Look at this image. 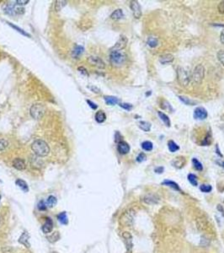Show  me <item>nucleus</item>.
I'll return each instance as SVG.
<instances>
[{"instance_id":"nucleus-1","label":"nucleus","mask_w":224,"mask_h":253,"mask_svg":"<svg viewBox=\"0 0 224 253\" xmlns=\"http://www.w3.org/2000/svg\"><path fill=\"white\" fill-rule=\"evenodd\" d=\"M31 149L38 157H46L50 153V147L47 143L41 139H37L33 142L31 144Z\"/></svg>"},{"instance_id":"nucleus-2","label":"nucleus","mask_w":224,"mask_h":253,"mask_svg":"<svg viewBox=\"0 0 224 253\" xmlns=\"http://www.w3.org/2000/svg\"><path fill=\"white\" fill-rule=\"evenodd\" d=\"M126 55L123 51H111L110 54V61L113 66L121 67L125 63Z\"/></svg>"},{"instance_id":"nucleus-3","label":"nucleus","mask_w":224,"mask_h":253,"mask_svg":"<svg viewBox=\"0 0 224 253\" xmlns=\"http://www.w3.org/2000/svg\"><path fill=\"white\" fill-rule=\"evenodd\" d=\"M190 74L188 71L182 67H179L177 69V79L181 86L187 87L190 82Z\"/></svg>"},{"instance_id":"nucleus-4","label":"nucleus","mask_w":224,"mask_h":253,"mask_svg":"<svg viewBox=\"0 0 224 253\" xmlns=\"http://www.w3.org/2000/svg\"><path fill=\"white\" fill-rule=\"evenodd\" d=\"M45 111H46V107L44 105L41 103H35L31 105L30 109V114L31 117H33L34 119H40L43 117Z\"/></svg>"},{"instance_id":"nucleus-5","label":"nucleus","mask_w":224,"mask_h":253,"mask_svg":"<svg viewBox=\"0 0 224 253\" xmlns=\"http://www.w3.org/2000/svg\"><path fill=\"white\" fill-rule=\"evenodd\" d=\"M204 76H205V68H204V67L201 64L197 65L196 67H195L193 73H192V76H191L193 82L196 84H200L203 81Z\"/></svg>"},{"instance_id":"nucleus-6","label":"nucleus","mask_w":224,"mask_h":253,"mask_svg":"<svg viewBox=\"0 0 224 253\" xmlns=\"http://www.w3.org/2000/svg\"><path fill=\"white\" fill-rule=\"evenodd\" d=\"M133 215L134 214H133V211L126 212L121 217L120 222L124 226H131L133 222Z\"/></svg>"},{"instance_id":"nucleus-7","label":"nucleus","mask_w":224,"mask_h":253,"mask_svg":"<svg viewBox=\"0 0 224 253\" xmlns=\"http://www.w3.org/2000/svg\"><path fill=\"white\" fill-rule=\"evenodd\" d=\"M88 63L91 64L92 66H95V67L103 69L105 67V64L104 63V61L102 60L100 57H96V56H90L88 57Z\"/></svg>"},{"instance_id":"nucleus-8","label":"nucleus","mask_w":224,"mask_h":253,"mask_svg":"<svg viewBox=\"0 0 224 253\" xmlns=\"http://www.w3.org/2000/svg\"><path fill=\"white\" fill-rule=\"evenodd\" d=\"M127 42H128L127 38L125 36H121L119 40H117L116 43L115 44V46L110 49V52L111 51H122L126 47Z\"/></svg>"},{"instance_id":"nucleus-9","label":"nucleus","mask_w":224,"mask_h":253,"mask_svg":"<svg viewBox=\"0 0 224 253\" xmlns=\"http://www.w3.org/2000/svg\"><path fill=\"white\" fill-rule=\"evenodd\" d=\"M130 8L133 11L134 17L136 19H140L142 16V10H141L139 3L137 1H131L130 2Z\"/></svg>"},{"instance_id":"nucleus-10","label":"nucleus","mask_w":224,"mask_h":253,"mask_svg":"<svg viewBox=\"0 0 224 253\" xmlns=\"http://www.w3.org/2000/svg\"><path fill=\"white\" fill-rule=\"evenodd\" d=\"M207 111L202 106H199L195 109L193 117L196 120H204L207 117Z\"/></svg>"},{"instance_id":"nucleus-11","label":"nucleus","mask_w":224,"mask_h":253,"mask_svg":"<svg viewBox=\"0 0 224 253\" xmlns=\"http://www.w3.org/2000/svg\"><path fill=\"white\" fill-rule=\"evenodd\" d=\"M117 150L121 155H126L130 152V145L125 141H121L117 145Z\"/></svg>"},{"instance_id":"nucleus-12","label":"nucleus","mask_w":224,"mask_h":253,"mask_svg":"<svg viewBox=\"0 0 224 253\" xmlns=\"http://www.w3.org/2000/svg\"><path fill=\"white\" fill-rule=\"evenodd\" d=\"M12 165H13V166H14V168L16 169V170H18V171H24V169L26 168V165H25L24 160L20 158L14 159V160H13Z\"/></svg>"},{"instance_id":"nucleus-13","label":"nucleus","mask_w":224,"mask_h":253,"mask_svg":"<svg viewBox=\"0 0 224 253\" xmlns=\"http://www.w3.org/2000/svg\"><path fill=\"white\" fill-rule=\"evenodd\" d=\"M30 235L28 234V232L24 231V233H22V235L21 236V237L19 238V242L22 244L23 246L27 247V248H30L31 247V244H30Z\"/></svg>"},{"instance_id":"nucleus-14","label":"nucleus","mask_w":224,"mask_h":253,"mask_svg":"<svg viewBox=\"0 0 224 253\" xmlns=\"http://www.w3.org/2000/svg\"><path fill=\"white\" fill-rule=\"evenodd\" d=\"M174 57L172 54L166 53L161 55L159 57V62L160 63L163 64V65H166V64H170L171 63H173Z\"/></svg>"},{"instance_id":"nucleus-15","label":"nucleus","mask_w":224,"mask_h":253,"mask_svg":"<svg viewBox=\"0 0 224 253\" xmlns=\"http://www.w3.org/2000/svg\"><path fill=\"white\" fill-rule=\"evenodd\" d=\"M52 229H53V222L50 218H47L46 222L42 225V231L45 234H49L52 231Z\"/></svg>"},{"instance_id":"nucleus-16","label":"nucleus","mask_w":224,"mask_h":253,"mask_svg":"<svg viewBox=\"0 0 224 253\" xmlns=\"http://www.w3.org/2000/svg\"><path fill=\"white\" fill-rule=\"evenodd\" d=\"M84 51V48L82 47V46L76 45L74 47V48L72 51V57L77 59V58H78V57H80L82 54H83Z\"/></svg>"},{"instance_id":"nucleus-17","label":"nucleus","mask_w":224,"mask_h":253,"mask_svg":"<svg viewBox=\"0 0 224 253\" xmlns=\"http://www.w3.org/2000/svg\"><path fill=\"white\" fill-rule=\"evenodd\" d=\"M162 184L164 186H170V187H171V188L174 189V190H176V191H178V192H180L182 193V190H181V188L180 187V186L177 184L176 182H173V181H170V180H166V181H163V182H162Z\"/></svg>"},{"instance_id":"nucleus-18","label":"nucleus","mask_w":224,"mask_h":253,"mask_svg":"<svg viewBox=\"0 0 224 253\" xmlns=\"http://www.w3.org/2000/svg\"><path fill=\"white\" fill-rule=\"evenodd\" d=\"M185 159L184 157H177L174 159L172 161V165L175 167V168L180 169L182 168L185 165Z\"/></svg>"},{"instance_id":"nucleus-19","label":"nucleus","mask_w":224,"mask_h":253,"mask_svg":"<svg viewBox=\"0 0 224 253\" xmlns=\"http://www.w3.org/2000/svg\"><path fill=\"white\" fill-rule=\"evenodd\" d=\"M15 184L20 187V188L24 192H29V186H28L27 183L24 182V180H21V179H17L16 182H15Z\"/></svg>"},{"instance_id":"nucleus-20","label":"nucleus","mask_w":224,"mask_h":253,"mask_svg":"<svg viewBox=\"0 0 224 253\" xmlns=\"http://www.w3.org/2000/svg\"><path fill=\"white\" fill-rule=\"evenodd\" d=\"M123 16H124L123 11L121 10V9H118V10H115V11L111 13L110 18L114 20H121V19H122Z\"/></svg>"},{"instance_id":"nucleus-21","label":"nucleus","mask_w":224,"mask_h":253,"mask_svg":"<svg viewBox=\"0 0 224 253\" xmlns=\"http://www.w3.org/2000/svg\"><path fill=\"white\" fill-rule=\"evenodd\" d=\"M95 120L99 123H102L106 120V115L103 111H99L96 112V114L95 116Z\"/></svg>"},{"instance_id":"nucleus-22","label":"nucleus","mask_w":224,"mask_h":253,"mask_svg":"<svg viewBox=\"0 0 224 253\" xmlns=\"http://www.w3.org/2000/svg\"><path fill=\"white\" fill-rule=\"evenodd\" d=\"M104 99H105L106 104L109 105H115L119 103V99L115 96H105Z\"/></svg>"},{"instance_id":"nucleus-23","label":"nucleus","mask_w":224,"mask_h":253,"mask_svg":"<svg viewBox=\"0 0 224 253\" xmlns=\"http://www.w3.org/2000/svg\"><path fill=\"white\" fill-rule=\"evenodd\" d=\"M4 12L8 14H15V9L16 7L14 6V4H11V3H9V4H5L4 6Z\"/></svg>"},{"instance_id":"nucleus-24","label":"nucleus","mask_w":224,"mask_h":253,"mask_svg":"<svg viewBox=\"0 0 224 253\" xmlns=\"http://www.w3.org/2000/svg\"><path fill=\"white\" fill-rule=\"evenodd\" d=\"M123 238L125 239V241L126 242V246L128 248H132V246H133V237H132V235L130 234L129 232H124L123 233Z\"/></svg>"},{"instance_id":"nucleus-25","label":"nucleus","mask_w":224,"mask_h":253,"mask_svg":"<svg viewBox=\"0 0 224 253\" xmlns=\"http://www.w3.org/2000/svg\"><path fill=\"white\" fill-rule=\"evenodd\" d=\"M158 115H159V118L161 119V121H163V123L166 125L167 127H170V118H169V117H168L165 113H163V112L159 111H158Z\"/></svg>"},{"instance_id":"nucleus-26","label":"nucleus","mask_w":224,"mask_h":253,"mask_svg":"<svg viewBox=\"0 0 224 253\" xmlns=\"http://www.w3.org/2000/svg\"><path fill=\"white\" fill-rule=\"evenodd\" d=\"M67 3H68V2L67 1H63V0H57V1H55V10L57 12L60 11V10H62L67 5Z\"/></svg>"},{"instance_id":"nucleus-27","label":"nucleus","mask_w":224,"mask_h":253,"mask_svg":"<svg viewBox=\"0 0 224 253\" xmlns=\"http://www.w3.org/2000/svg\"><path fill=\"white\" fill-rule=\"evenodd\" d=\"M46 203H47V208H53V207H55V206L57 205V203H58V199H57V197H54V196H49Z\"/></svg>"},{"instance_id":"nucleus-28","label":"nucleus","mask_w":224,"mask_h":253,"mask_svg":"<svg viewBox=\"0 0 224 253\" xmlns=\"http://www.w3.org/2000/svg\"><path fill=\"white\" fill-rule=\"evenodd\" d=\"M138 127L144 132H149L151 129V123L146 121H140L138 122Z\"/></svg>"},{"instance_id":"nucleus-29","label":"nucleus","mask_w":224,"mask_h":253,"mask_svg":"<svg viewBox=\"0 0 224 253\" xmlns=\"http://www.w3.org/2000/svg\"><path fill=\"white\" fill-rule=\"evenodd\" d=\"M147 43L148 45V47H150L151 48H155L159 46V40L157 39L156 37H149L147 40Z\"/></svg>"},{"instance_id":"nucleus-30","label":"nucleus","mask_w":224,"mask_h":253,"mask_svg":"<svg viewBox=\"0 0 224 253\" xmlns=\"http://www.w3.org/2000/svg\"><path fill=\"white\" fill-rule=\"evenodd\" d=\"M143 201L146 202V203H147V204H154V203H157V202H158L157 197L153 195L145 196L144 198H143Z\"/></svg>"},{"instance_id":"nucleus-31","label":"nucleus","mask_w":224,"mask_h":253,"mask_svg":"<svg viewBox=\"0 0 224 253\" xmlns=\"http://www.w3.org/2000/svg\"><path fill=\"white\" fill-rule=\"evenodd\" d=\"M179 99L183 102L184 104L187 105H194L196 104V101H192V100H190V98L186 97V96H184V95H180V96H179Z\"/></svg>"},{"instance_id":"nucleus-32","label":"nucleus","mask_w":224,"mask_h":253,"mask_svg":"<svg viewBox=\"0 0 224 253\" xmlns=\"http://www.w3.org/2000/svg\"><path fill=\"white\" fill-rule=\"evenodd\" d=\"M58 221L61 223V224H68V218L66 212L61 213L58 215Z\"/></svg>"},{"instance_id":"nucleus-33","label":"nucleus","mask_w":224,"mask_h":253,"mask_svg":"<svg viewBox=\"0 0 224 253\" xmlns=\"http://www.w3.org/2000/svg\"><path fill=\"white\" fill-rule=\"evenodd\" d=\"M168 148H169V150H170V152H172V153H174V152H176L177 150L180 149L179 145L177 144H175L173 140L169 141V143H168Z\"/></svg>"},{"instance_id":"nucleus-34","label":"nucleus","mask_w":224,"mask_h":253,"mask_svg":"<svg viewBox=\"0 0 224 253\" xmlns=\"http://www.w3.org/2000/svg\"><path fill=\"white\" fill-rule=\"evenodd\" d=\"M142 148L145 151H152L153 148V144L152 142L145 141L142 144Z\"/></svg>"},{"instance_id":"nucleus-35","label":"nucleus","mask_w":224,"mask_h":253,"mask_svg":"<svg viewBox=\"0 0 224 253\" xmlns=\"http://www.w3.org/2000/svg\"><path fill=\"white\" fill-rule=\"evenodd\" d=\"M192 164H193L194 168L196 169V170H197V171H201L203 170V165H202V164H201L197 159L194 158L193 159H192Z\"/></svg>"},{"instance_id":"nucleus-36","label":"nucleus","mask_w":224,"mask_h":253,"mask_svg":"<svg viewBox=\"0 0 224 253\" xmlns=\"http://www.w3.org/2000/svg\"><path fill=\"white\" fill-rule=\"evenodd\" d=\"M188 181L190 184L194 186H196L198 185V181H197L196 175L195 174H189L188 175Z\"/></svg>"},{"instance_id":"nucleus-37","label":"nucleus","mask_w":224,"mask_h":253,"mask_svg":"<svg viewBox=\"0 0 224 253\" xmlns=\"http://www.w3.org/2000/svg\"><path fill=\"white\" fill-rule=\"evenodd\" d=\"M7 24L9 25V26H11L12 28H14V30H16L18 31V32H20V33H21L23 36H28V37H31V35L30 34H28L27 32H25L24 30H23L21 28H19L18 26H16V25H13V24L9 23V22H7Z\"/></svg>"},{"instance_id":"nucleus-38","label":"nucleus","mask_w":224,"mask_h":253,"mask_svg":"<svg viewBox=\"0 0 224 253\" xmlns=\"http://www.w3.org/2000/svg\"><path fill=\"white\" fill-rule=\"evenodd\" d=\"M161 107L163 108V110H165V111H174L173 107H172V105H171V104H170L169 101H165V100H163V105H161Z\"/></svg>"},{"instance_id":"nucleus-39","label":"nucleus","mask_w":224,"mask_h":253,"mask_svg":"<svg viewBox=\"0 0 224 253\" xmlns=\"http://www.w3.org/2000/svg\"><path fill=\"white\" fill-rule=\"evenodd\" d=\"M9 146V142L4 138H0V152L3 151L4 149H6Z\"/></svg>"},{"instance_id":"nucleus-40","label":"nucleus","mask_w":224,"mask_h":253,"mask_svg":"<svg viewBox=\"0 0 224 253\" xmlns=\"http://www.w3.org/2000/svg\"><path fill=\"white\" fill-rule=\"evenodd\" d=\"M200 190L202 192L208 193V192H210L212 190V187H211V186L208 185V184H203V185H201L200 186Z\"/></svg>"},{"instance_id":"nucleus-41","label":"nucleus","mask_w":224,"mask_h":253,"mask_svg":"<svg viewBox=\"0 0 224 253\" xmlns=\"http://www.w3.org/2000/svg\"><path fill=\"white\" fill-rule=\"evenodd\" d=\"M217 59L219 60L221 63L222 64V66H224V50H220L217 54Z\"/></svg>"},{"instance_id":"nucleus-42","label":"nucleus","mask_w":224,"mask_h":253,"mask_svg":"<svg viewBox=\"0 0 224 253\" xmlns=\"http://www.w3.org/2000/svg\"><path fill=\"white\" fill-rule=\"evenodd\" d=\"M119 105L126 111H131L133 108V105L129 104V103H120Z\"/></svg>"},{"instance_id":"nucleus-43","label":"nucleus","mask_w":224,"mask_h":253,"mask_svg":"<svg viewBox=\"0 0 224 253\" xmlns=\"http://www.w3.org/2000/svg\"><path fill=\"white\" fill-rule=\"evenodd\" d=\"M37 208L38 209L41 210V211H45L46 209H47V203H46L43 200H41V201H40L39 203H38Z\"/></svg>"},{"instance_id":"nucleus-44","label":"nucleus","mask_w":224,"mask_h":253,"mask_svg":"<svg viewBox=\"0 0 224 253\" xmlns=\"http://www.w3.org/2000/svg\"><path fill=\"white\" fill-rule=\"evenodd\" d=\"M146 155L145 154H143V153H141V154H139L138 155V156L136 157V161L139 162V163H141V162L144 161V160H146Z\"/></svg>"},{"instance_id":"nucleus-45","label":"nucleus","mask_w":224,"mask_h":253,"mask_svg":"<svg viewBox=\"0 0 224 253\" xmlns=\"http://www.w3.org/2000/svg\"><path fill=\"white\" fill-rule=\"evenodd\" d=\"M217 9H218V11H219V13L224 14V1H222V2H220V3L218 4V7H217Z\"/></svg>"},{"instance_id":"nucleus-46","label":"nucleus","mask_w":224,"mask_h":253,"mask_svg":"<svg viewBox=\"0 0 224 253\" xmlns=\"http://www.w3.org/2000/svg\"><path fill=\"white\" fill-rule=\"evenodd\" d=\"M53 235H54V236H48V240H49L51 241V239H54V242H55V241H57V240H59V237H60V236H59V235H58V232L53 233Z\"/></svg>"},{"instance_id":"nucleus-47","label":"nucleus","mask_w":224,"mask_h":253,"mask_svg":"<svg viewBox=\"0 0 224 253\" xmlns=\"http://www.w3.org/2000/svg\"><path fill=\"white\" fill-rule=\"evenodd\" d=\"M78 70L79 71V73H81L82 74H84V75H85V76H88V72H87V70H86V68L84 67H79L78 68Z\"/></svg>"},{"instance_id":"nucleus-48","label":"nucleus","mask_w":224,"mask_h":253,"mask_svg":"<svg viewBox=\"0 0 224 253\" xmlns=\"http://www.w3.org/2000/svg\"><path fill=\"white\" fill-rule=\"evenodd\" d=\"M87 103H88V105H89L92 109H94V110H96V109L98 108V105H97L95 104V103H94V102H92L91 101H89V100H87Z\"/></svg>"},{"instance_id":"nucleus-49","label":"nucleus","mask_w":224,"mask_h":253,"mask_svg":"<svg viewBox=\"0 0 224 253\" xmlns=\"http://www.w3.org/2000/svg\"><path fill=\"white\" fill-rule=\"evenodd\" d=\"M211 138H210V134H207V138H205V140H204L203 142V144L205 145V146H207V145H209L211 144Z\"/></svg>"},{"instance_id":"nucleus-50","label":"nucleus","mask_w":224,"mask_h":253,"mask_svg":"<svg viewBox=\"0 0 224 253\" xmlns=\"http://www.w3.org/2000/svg\"><path fill=\"white\" fill-rule=\"evenodd\" d=\"M88 89H89V90H90L91 91H93V92L96 93V94H99V93H100V90H99V88L95 87V86H88Z\"/></svg>"},{"instance_id":"nucleus-51","label":"nucleus","mask_w":224,"mask_h":253,"mask_svg":"<svg viewBox=\"0 0 224 253\" xmlns=\"http://www.w3.org/2000/svg\"><path fill=\"white\" fill-rule=\"evenodd\" d=\"M15 3L17 5H24L29 3V0H17Z\"/></svg>"},{"instance_id":"nucleus-52","label":"nucleus","mask_w":224,"mask_h":253,"mask_svg":"<svg viewBox=\"0 0 224 253\" xmlns=\"http://www.w3.org/2000/svg\"><path fill=\"white\" fill-rule=\"evenodd\" d=\"M163 170H164V169H163V167H162V166H159V167H157V168H155V170H154V171H155V172H156V173H158V174H162V173L163 172Z\"/></svg>"},{"instance_id":"nucleus-53","label":"nucleus","mask_w":224,"mask_h":253,"mask_svg":"<svg viewBox=\"0 0 224 253\" xmlns=\"http://www.w3.org/2000/svg\"><path fill=\"white\" fill-rule=\"evenodd\" d=\"M121 134H120L118 132H116V142H117V143H120V142H121Z\"/></svg>"},{"instance_id":"nucleus-54","label":"nucleus","mask_w":224,"mask_h":253,"mask_svg":"<svg viewBox=\"0 0 224 253\" xmlns=\"http://www.w3.org/2000/svg\"><path fill=\"white\" fill-rule=\"evenodd\" d=\"M220 40L222 44H224V30L221 32V35H220Z\"/></svg>"},{"instance_id":"nucleus-55","label":"nucleus","mask_w":224,"mask_h":253,"mask_svg":"<svg viewBox=\"0 0 224 253\" xmlns=\"http://www.w3.org/2000/svg\"><path fill=\"white\" fill-rule=\"evenodd\" d=\"M3 224H4V217L0 213V228L3 226Z\"/></svg>"},{"instance_id":"nucleus-56","label":"nucleus","mask_w":224,"mask_h":253,"mask_svg":"<svg viewBox=\"0 0 224 253\" xmlns=\"http://www.w3.org/2000/svg\"><path fill=\"white\" fill-rule=\"evenodd\" d=\"M217 164L220 165L221 167L224 168V161H222V160H217Z\"/></svg>"},{"instance_id":"nucleus-57","label":"nucleus","mask_w":224,"mask_h":253,"mask_svg":"<svg viewBox=\"0 0 224 253\" xmlns=\"http://www.w3.org/2000/svg\"><path fill=\"white\" fill-rule=\"evenodd\" d=\"M216 150H217V154H218L220 157H222V154L220 153V151H219V148H218V145H217V146H216Z\"/></svg>"},{"instance_id":"nucleus-58","label":"nucleus","mask_w":224,"mask_h":253,"mask_svg":"<svg viewBox=\"0 0 224 253\" xmlns=\"http://www.w3.org/2000/svg\"><path fill=\"white\" fill-rule=\"evenodd\" d=\"M0 200H1V196H0Z\"/></svg>"}]
</instances>
